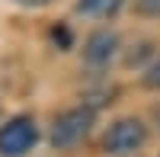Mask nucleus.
Returning <instances> with one entry per match:
<instances>
[{
    "mask_svg": "<svg viewBox=\"0 0 160 157\" xmlns=\"http://www.w3.org/2000/svg\"><path fill=\"white\" fill-rule=\"evenodd\" d=\"M125 0H80V13H87V16H112V13L122 10Z\"/></svg>",
    "mask_w": 160,
    "mask_h": 157,
    "instance_id": "obj_5",
    "label": "nucleus"
},
{
    "mask_svg": "<svg viewBox=\"0 0 160 157\" xmlns=\"http://www.w3.org/2000/svg\"><path fill=\"white\" fill-rule=\"evenodd\" d=\"M141 13H151V16H160V0H138Z\"/></svg>",
    "mask_w": 160,
    "mask_h": 157,
    "instance_id": "obj_7",
    "label": "nucleus"
},
{
    "mask_svg": "<svg viewBox=\"0 0 160 157\" xmlns=\"http://www.w3.org/2000/svg\"><path fill=\"white\" fill-rule=\"evenodd\" d=\"M144 141H148L144 122L128 115V119H118V122L109 125V132H106V138H102V148L109 154H115V157H122V154H135Z\"/></svg>",
    "mask_w": 160,
    "mask_h": 157,
    "instance_id": "obj_2",
    "label": "nucleus"
},
{
    "mask_svg": "<svg viewBox=\"0 0 160 157\" xmlns=\"http://www.w3.org/2000/svg\"><path fill=\"white\" fill-rule=\"evenodd\" d=\"M93 128V109L90 106H77L68 109L55 119V128H51V144L55 148H71L80 138H87V132Z\"/></svg>",
    "mask_w": 160,
    "mask_h": 157,
    "instance_id": "obj_3",
    "label": "nucleus"
},
{
    "mask_svg": "<svg viewBox=\"0 0 160 157\" xmlns=\"http://www.w3.org/2000/svg\"><path fill=\"white\" fill-rule=\"evenodd\" d=\"M38 141V128L32 115H13L7 125H0V154L3 157H22L26 151H32Z\"/></svg>",
    "mask_w": 160,
    "mask_h": 157,
    "instance_id": "obj_1",
    "label": "nucleus"
},
{
    "mask_svg": "<svg viewBox=\"0 0 160 157\" xmlns=\"http://www.w3.org/2000/svg\"><path fill=\"white\" fill-rule=\"evenodd\" d=\"M16 3H22V7H45V3H51V0H16Z\"/></svg>",
    "mask_w": 160,
    "mask_h": 157,
    "instance_id": "obj_8",
    "label": "nucleus"
},
{
    "mask_svg": "<svg viewBox=\"0 0 160 157\" xmlns=\"http://www.w3.org/2000/svg\"><path fill=\"white\" fill-rule=\"evenodd\" d=\"M144 87H151V90H160V55L148 64V68H144Z\"/></svg>",
    "mask_w": 160,
    "mask_h": 157,
    "instance_id": "obj_6",
    "label": "nucleus"
},
{
    "mask_svg": "<svg viewBox=\"0 0 160 157\" xmlns=\"http://www.w3.org/2000/svg\"><path fill=\"white\" fill-rule=\"evenodd\" d=\"M115 48H118V35L109 32V29H99V32H93L87 38V45H83V58L90 64H106L112 55H115Z\"/></svg>",
    "mask_w": 160,
    "mask_h": 157,
    "instance_id": "obj_4",
    "label": "nucleus"
}]
</instances>
